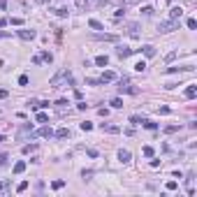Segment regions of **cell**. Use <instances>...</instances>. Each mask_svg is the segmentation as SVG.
I'll use <instances>...</instances> for the list:
<instances>
[{"label":"cell","instance_id":"obj_1","mask_svg":"<svg viewBox=\"0 0 197 197\" xmlns=\"http://www.w3.org/2000/svg\"><path fill=\"white\" fill-rule=\"evenodd\" d=\"M68 83H70V86L74 83L72 72H70V70H60V72L51 79V88H63V86H68Z\"/></svg>","mask_w":197,"mask_h":197},{"label":"cell","instance_id":"obj_2","mask_svg":"<svg viewBox=\"0 0 197 197\" xmlns=\"http://www.w3.org/2000/svg\"><path fill=\"white\" fill-rule=\"evenodd\" d=\"M121 93H130V95H137L139 93V88H135V86H132V81H130V79H123V81H121Z\"/></svg>","mask_w":197,"mask_h":197},{"label":"cell","instance_id":"obj_3","mask_svg":"<svg viewBox=\"0 0 197 197\" xmlns=\"http://www.w3.org/2000/svg\"><path fill=\"white\" fill-rule=\"evenodd\" d=\"M176 28H179V21L169 19V21H165V23L158 26V33H172V30H176Z\"/></svg>","mask_w":197,"mask_h":197},{"label":"cell","instance_id":"obj_4","mask_svg":"<svg viewBox=\"0 0 197 197\" xmlns=\"http://www.w3.org/2000/svg\"><path fill=\"white\" fill-rule=\"evenodd\" d=\"M16 35H19L21 37V40H35V30H28V28H23V30H19V33H16Z\"/></svg>","mask_w":197,"mask_h":197},{"label":"cell","instance_id":"obj_5","mask_svg":"<svg viewBox=\"0 0 197 197\" xmlns=\"http://www.w3.org/2000/svg\"><path fill=\"white\" fill-rule=\"evenodd\" d=\"M135 51H137V49H128V47H118V49H116V56H118V58H128L130 53H135Z\"/></svg>","mask_w":197,"mask_h":197},{"label":"cell","instance_id":"obj_6","mask_svg":"<svg viewBox=\"0 0 197 197\" xmlns=\"http://www.w3.org/2000/svg\"><path fill=\"white\" fill-rule=\"evenodd\" d=\"M35 135H37V137H53V130L49 128V125H44V128H40V130H37Z\"/></svg>","mask_w":197,"mask_h":197},{"label":"cell","instance_id":"obj_7","mask_svg":"<svg viewBox=\"0 0 197 197\" xmlns=\"http://www.w3.org/2000/svg\"><path fill=\"white\" fill-rule=\"evenodd\" d=\"M181 16H183V10H181V7H172V10H169V19L179 21Z\"/></svg>","mask_w":197,"mask_h":197},{"label":"cell","instance_id":"obj_8","mask_svg":"<svg viewBox=\"0 0 197 197\" xmlns=\"http://www.w3.org/2000/svg\"><path fill=\"white\" fill-rule=\"evenodd\" d=\"M114 79H116L114 72H104L102 77H100V83H109V81H114Z\"/></svg>","mask_w":197,"mask_h":197},{"label":"cell","instance_id":"obj_9","mask_svg":"<svg viewBox=\"0 0 197 197\" xmlns=\"http://www.w3.org/2000/svg\"><path fill=\"white\" fill-rule=\"evenodd\" d=\"M130 158H132V156H130V151H123V149L118 151V160L123 162V165H125V162H130Z\"/></svg>","mask_w":197,"mask_h":197},{"label":"cell","instance_id":"obj_10","mask_svg":"<svg viewBox=\"0 0 197 197\" xmlns=\"http://www.w3.org/2000/svg\"><path fill=\"white\" fill-rule=\"evenodd\" d=\"M102 130H104V132H109V135H116V132H121L118 125H104V123H102Z\"/></svg>","mask_w":197,"mask_h":197},{"label":"cell","instance_id":"obj_11","mask_svg":"<svg viewBox=\"0 0 197 197\" xmlns=\"http://www.w3.org/2000/svg\"><path fill=\"white\" fill-rule=\"evenodd\" d=\"M141 51H144V56H146V58H153V56H156V47H151V44H146Z\"/></svg>","mask_w":197,"mask_h":197},{"label":"cell","instance_id":"obj_12","mask_svg":"<svg viewBox=\"0 0 197 197\" xmlns=\"http://www.w3.org/2000/svg\"><path fill=\"white\" fill-rule=\"evenodd\" d=\"M88 26L93 28V30H104V26H102V23H100L98 19H88Z\"/></svg>","mask_w":197,"mask_h":197},{"label":"cell","instance_id":"obj_13","mask_svg":"<svg viewBox=\"0 0 197 197\" xmlns=\"http://www.w3.org/2000/svg\"><path fill=\"white\" fill-rule=\"evenodd\" d=\"M195 95H197V86L192 83V86H188V88H186V98H188V100H192Z\"/></svg>","mask_w":197,"mask_h":197},{"label":"cell","instance_id":"obj_14","mask_svg":"<svg viewBox=\"0 0 197 197\" xmlns=\"http://www.w3.org/2000/svg\"><path fill=\"white\" fill-rule=\"evenodd\" d=\"M21 172H26V162H23V160H19L14 165V174H21Z\"/></svg>","mask_w":197,"mask_h":197},{"label":"cell","instance_id":"obj_15","mask_svg":"<svg viewBox=\"0 0 197 197\" xmlns=\"http://www.w3.org/2000/svg\"><path fill=\"white\" fill-rule=\"evenodd\" d=\"M56 137H58V139H65V137H70V130H68V128H60V130L56 132Z\"/></svg>","mask_w":197,"mask_h":197},{"label":"cell","instance_id":"obj_16","mask_svg":"<svg viewBox=\"0 0 197 197\" xmlns=\"http://www.w3.org/2000/svg\"><path fill=\"white\" fill-rule=\"evenodd\" d=\"M107 63H109V58H107V56H98V58H95V65H100V68H104Z\"/></svg>","mask_w":197,"mask_h":197},{"label":"cell","instance_id":"obj_17","mask_svg":"<svg viewBox=\"0 0 197 197\" xmlns=\"http://www.w3.org/2000/svg\"><path fill=\"white\" fill-rule=\"evenodd\" d=\"M141 125H144L146 130H156V128H158V125L153 123V121H149V118H144V121H141Z\"/></svg>","mask_w":197,"mask_h":197},{"label":"cell","instance_id":"obj_18","mask_svg":"<svg viewBox=\"0 0 197 197\" xmlns=\"http://www.w3.org/2000/svg\"><path fill=\"white\" fill-rule=\"evenodd\" d=\"M35 118H37V123H47V121H49V116L44 114V111H40V114H37Z\"/></svg>","mask_w":197,"mask_h":197},{"label":"cell","instance_id":"obj_19","mask_svg":"<svg viewBox=\"0 0 197 197\" xmlns=\"http://www.w3.org/2000/svg\"><path fill=\"white\" fill-rule=\"evenodd\" d=\"M141 151H144V156H146V158H153V153H156V151H153V146H144Z\"/></svg>","mask_w":197,"mask_h":197},{"label":"cell","instance_id":"obj_20","mask_svg":"<svg viewBox=\"0 0 197 197\" xmlns=\"http://www.w3.org/2000/svg\"><path fill=\"white\" fill-rule=\"evenodd\" d=\"M40 58H42V60H47V63H51V60H53V56H51L49 51H42V53H40Z\"/></svg>","mask_w":197,"mask_h":197},{"label":"cell","instance_id":"obj_21","mask_svg":"<svg viewBox=\"0 0 197 197\" xmlns=\"http://www.w3.org/2000/svg\"><path fill=\"white\" fill-rule=\"evenodd\" d=\"M63 186H65V181H63V179H58V181H53V183H51V188H53V190H60Z\"/></svg>","mask_w":197,"mask_h":197},{"label":"cell","instance_id":"obj_22","mask_svg":"<svg viewBox=\"0 0 197 197\" xmlns=\"http://www.w3.org/2000/svg\"><path fill=\"white\" fill-rule=\"evenodd\" d=\"M111 107H114V109H121V107H123V100H121V98H114V100H111Z\"/></svg>","mask_w":197,"mask_h":197},{"label":"cell","instance_id":"obj_23","mask_svg":"<svg viewBox=\"0 0 197 197\" xmlns=\"http://www.w3.org/2000/svg\"><path fill=\"white\" fill-rule=\"evenodd\" d=\"M33 151H37V144H26L23 146V153H33Z\"/></svg>","mask_w":197,"mask_h":197},{"label":"cell","instance_id":"obj_24","mask_svg":"<svg viewBox=\"0 0 197 197\" xmlns=\"http://www.w3.org/2000/svg\"><path fill=\"white\" fill-rule=\"evenodd\" d=\"M137 30H139V26H137V23H130V26H128V33H130V35H137Z\"/></svg>","mask_w":197,"mask_h":197},{"label":"cell","instance_id":"obj_25","mask_svg":"<svg viewBox=\"0 0 197 197\" xmlns=\"http://www.w3.org/2000/svg\"><path fill=\"white\" fill-rule=\"evenodd\" d=\"M141 121H144V116H132L130 123H132V125H141Z\"/></svg>","mask_w":197,"mask_h":197},{"label":"cell","instance_id":"obj_26","mask_svg":"<svg viewBox=\"0 0 197 197\" xmlns=\"http://www.w3.org/2000/svg\"><path fill=\"white\" fill-rule=\"evenodd\" d=\"M186 26L190 28V30H195V28H197V19H188V21H186Z\"/></svg>","mask_w":197,"mask_h":197},{"label":"cell","instance_id":"obj_27","mask_svg":"<svg viewBox=\"0 0 197 197\" xmlns=\"http://www.w3.org/2000/svg\"><path fill=\"white\" fill-rule=\"evenodd\" d=\"M23 190H28V181H21L19 186H16V192H23Z\"/></svg>","mask_w":197,"mask_h":197},{"label":"cell","instance_id":"obj_28","mask_svg":"<svg viewBox=\"0 0 197 197\" xmlns=\"http://www.w3.org/2000/svg\"><path fill=\"white\" fill-rule=\"evenodd\" d=\"M81 130H83V132H88V130H93V123H88V121H83V123H81Z\"/></svg>","mask_w":197,"mask_h":197},{"label":"cell","instance_id":"obj_29","mask_svg":"<svg viewBox=\"0 0 197 197\" xmlns=\"http://www.w3.org/2000/svg\"><path fill=\"white\" fill-rule=\"evenodd\" d=\"M135 70H137V72H144V70H146V63H144V60H139V63L135 65Z\"/></svg>","mask_w":197,"mask_h":197},{"label":"cell","instance_id":"obj_30","mask_svg":"<svg viewBox=\"0 0 197 197\" xmlns=\"http://www.w3.org/2000/svg\"><path fill=\"white\" fill-rule=\"evenodd\" d=\"M176 130H179V125H167L165 132H167V135H172V132H176Z\"/></svg>","mask_w":197,"mask_h":197},{"label":"cell","instance_id":"obj_31","mask_svg":"<svg viewBox=\"0 0 197 197\" xmlns=\"http://www.w3.org/2000/svg\"><path fill=\"white\" fill-rule=\"evenodd\" d=\"M176 188H179L176 181H167V190H176Z\"/></svg>","mask_w":197,"mask_h":197},{"label":"cell","instance_id":"obj_32","mask_svg":"<svg viewBox=\"0 0 197 197\" xmlns=\"http://www.w3.org/2000/svg\"><path fill=\"white\" fill-rule=\"evenodd\" d=\"M19 86H28V77H26V74H21V77H19Z\"/></svg>","mask_w":197,"mask_h":197},{"label":"cell","instance_id":"obj_33","mask_svg":"<svg viewBox=\"0 0 197 197\" xmlns=\"http://www.w3.org/2000/svg\"><path fill=\"white\" fill-rule=\"evenodd\" d=\"M77 7L83 10V7H88V0H77Z\"/></svg>","mask_w":197,"mask_h":197},{"label":"cell","instance_id":"obj_34","mask_svg":"<svg viewBox=\"0 0 197 197\" xmlns=\"http://www.w3.org/2000/svg\"><path fill=\"white\" fill-rule=\"evenodd\" d=\"M56 14H58V16H68V10H65V7H60V10H56Z\"/></svg>","mask_w":197,"mask_h":197},{"label":"cell","instance_id":"obj_35","mask_svg":"<svg viewBox=\"0 0 197 197\" xmlns=\"http://www.w3.org/2000/svg\"><path fill=\"white\" fill-rule=\"evenodd\" d=\"M21 23H23V19H19V16H16V19H12V26H21Z\"/></svg>","mask_w":197,"mask_h":197},{"label":"cell","instance_id":"obj_36","mask_svg":"<svg viewBox=\"0 0 197 197\" xmlns=\"http://www.w3.org/2000/svg\"><path fill=\"white\" fill-rule=\"evenodd\" d=\"M141 12H144L146 16H151V14H153V7H144V10H141Z\"/></svg>","mask_w":197,"mask_h":197},{"label":"cell","instance_id":"obj_37","mask_svg":"<svg viewBox=\"0 0 197 197\" xmlns=\"http://www.w3.org/2000/svg\"><path fill=\"white\" fill-rule=\"evenodd\" d=\"M7 186H10V181H0V192L5 190V188H7Z\"/></svg>","mask_w":197,"mask_h":197},{"label":"cell","instance_id":"obj_38","mask_svg":"<svg viewBox=\"0 0 197 197\" xmlns=\"http://www.w3.org/2000/svg\"><path fill=\"white\" fill-rule=\"evenodd\" d=\"M7 95H10V93H7V91H5V88H0V100H5V98H7Z\"/></svg>","mask_w":197,"mask_h":197},{"label":"cell","instance_id":"obj_39","mask_svg":"<svg viewBox=\"0 0 197 197\" xmlns=\"http://www.w3.org/2000/svg\"><path fill=\"white\" fill-rule=\"evenodd\" d=\"M7 7V0H0V10H5Z\"/></svg>","mask_w":197,"mask_h":197},{"label":"cell","instance_id":"obj_40","mask_svg":"<svg viewBox=\"0 0 197 197\" xmlns=\"http://www.w3.org/2000/svg\"><path fill=\"white\" fill-rule=\"evenodd\" d=\"M37 2H40V5H49V2H51V0H37Z\"/></svg>","mask_w":197,"mask_h":197},{"label":"cell","instance_id":"obj_41","mask_svg":"<svg viewBox=\"0 0 197 197\" xmlns=\"http://www.w3.org/2000/svg\"><path fill=\"white\" fill-rule=\"evenodd\" d=\"M5 160H7V156H0V165H5Z\"/></svg>","mask_w":197,"mask_h":197},{"label":"cell","instance_id":"obj_42","mask_svg":"<svg viewBox=\"0 0 197 197\" xmlns=\"http://www.w3.org/2000/svg\"><path fill=\"white\" fill-rule=\"evenodd\" d=\"M5 23H7V19H0V28H2V26H5Z\"/></svg>","mask_w":197,"mask_h":197}]
</instances>
